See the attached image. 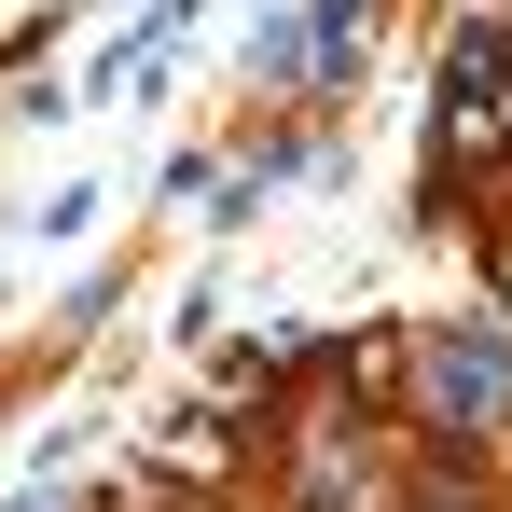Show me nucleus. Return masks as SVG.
Wrapping results in <instances>:
<instances>
[{
	"instance_id": "obj_1",
	"label": "nucleus",
	"mask_w": 512,
	"mask_h": 512,
	"mask_svg": "<svg viewBox=\"0 0 512 512\" xmlns=\"http://www.w3.org/2000/svg\"><path fill=\"white\" fill-rule=\"evenodd\" d=\"M443 402H457V416H471V402H512V346L499 333H457L443 346Z\"/></svg>"
}]
</instances>
